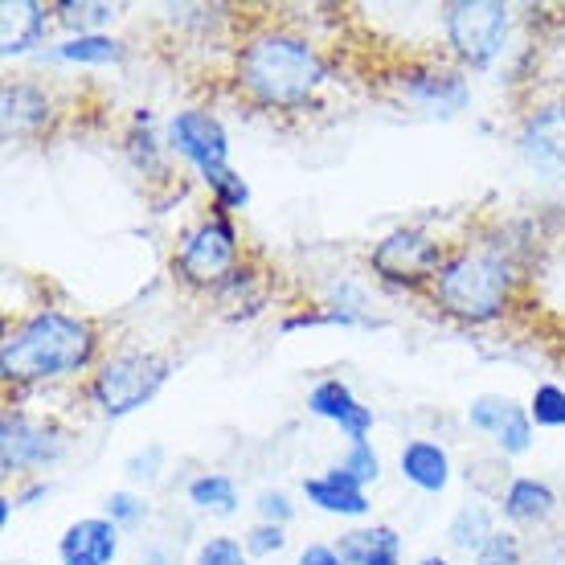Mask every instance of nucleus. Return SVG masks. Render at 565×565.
Here are the masks:
<instances>
[{"label": "nucleus", "instance_id": "18", "mask_svg": "<svg viewBox=\"0 0 565 565\" xmlns=\"http://www.w3.org/2000/svg\"><path fill=\"white\" fill-rule=\"evenodd\" d=\"M397 471H402V480L418 488L426 495H443L451 488V451L435 443V438H411L402 455H397Z\"/></svg>", "mask_w": 565, "mask_h": 565}, {"label": "nucleus", "instance_id": "31", "mask_svg": "<svg viewBox=\"0 0 565 565\" xmlns=\"http://www.w3.org/2000/svg\"><path fill=\"white\" fill-rule=\"evenodd\" d=\"M512 402L509 394H480V397H471V406H467V426L471 430H480V435L495 438V430L504 426V418L512 414Z\"/></svg>", "mask_w": 565, "mask_h": 565}, {"label": "nucleus", "instance_id": "32", "mask_svg": "<svg viewBox=\"0 0 565 565\" xmlns=\"http://www.w3.org/2000/svg\"><path fill=\"white\" fill-rule=\"evenodd\" d=\"M340 471H349L361 488H373V483L382 480V455H377V447L373 443H349L344 447V455H340Z\"/></svg>", "mask_w": 565, "mask_h": 565}, {"label": "nucleus", "instance_id": "28", "mask_svg": "<svg viewBox=\"0 0 565 565\" xmlns=\"http://www.w3.org/2000/svg\"><path fill=\"white\" fill-rule=\"evenodd\" d=\"M533 438H537V426H533V418H529V406H512V414L504 418V426L495 430V451L504 455V459H521V455L533 451Z\"/></svg>", "mask_w": 565, "mask_h": 565}, {"label": "nucleus", "instance_id": "34", "mask_svg": "<svg viewBox=\"0 0 565 565\" xmlns=\"http://www.w3.org/2000/svg\"><path fill=\"white\" fill-rule=\"evenodd\" d=\"M255 557L246 553L238 537H230V533H217V537H205L193 553V565H250Z\"/></svg>", "mask_w": 565, "mask_h": 565}, {"label": "nucleus", "instance_id": "5", "mask_svg": "<svg viewBox=\"0 0 565 565\" xmlns=\"http://www.w3.org/2000/svg\"><path fill=\"white\" fill-rule=\"evenodd\" d=\"M438 21L459 71H492L509 54L512 4L504 0H447L438 9Z\"/></svg>", "mask_w": 565, "mask_h": 565}, {"label": "nucleus", "instance_id": "42", "mask_svg": "<svg viewBox=\"0 0 565 565\" xmlns=\"http://www.w3.org/2000/svg\"><path fill=\"white\" fill-rule=\"evenodd\" d=\"M9 565H29V562H9Z\"/></svg>", "mask_w": 565, "mask_h": 565}, {"label": "nucleus", "instance_id": "1", "mask_svg": "<svg viewBox=\"0 0 565 565\" xmlns=\"http://www.w3.org/2000/svg\"><path fill=\"white\" fill-rule=\"evenodd\" d=\"M234 90L270 115H299L332 83L324 50L308 33L287 25L250 29L234 50Z\"/></svg>", "mask_w": 565, "mask_h": 565}, {"label": "nucleus", "instance_id": "20", "mask_svg": "<svg viewBox=\"0 0 565 565\" xmlns=\"http://www.w3.org/2000/svg\"><path fill=\"white\" fill-rule=\"evenodd\" d=\"M337 550L349 565H402V533L394 524H349Z\"/></svg>", "mask_w": 565, "mask_h": 565}, {"label": "nucleus", "instance_id": "4", "mask_svg": "<svg viewBox=\"0 0 565 565\" xmlns=\"http://www.w3.org/2000/svg\"><path fill=\"white\" fill-rule=\"evenodd\" d=\"M169 377L172 361L164 353H156V349H119V353L103 356L99 369L90 373L86 397L107 423H119V418H131L143 406H152L160 390L169 385Z\"/></svg>", "mask_w": 565, "mask_h": 565}, {"label": "nucleus", "instance_id": "33", "mask_svg": "<svg viewBox=\"0 0 565 565\" xmlns=\"http://www.w3.org/2000/svg\"><path fill=\"white\" fill-rule=\"evenodd\" d=\"M476 565H524V541L516 529H495L492 537L483 541V550L471 557Z\"/></svg>", "mask_w": 565, "mask_h": 565}, {"label": "nucleus", "instance_id": "35", "mask_svg": "<svg viewBox=\"0 0 565 565\" xmlns=\"http://www.w3.org/2000/svg\"><path fill=\"white\" fill-rule=\"evenodd\" d=\"M250 509H255V516L263 524H282V529H287V524L296 521V500L282 492V488H263V492H255V504H250Z\"/></svg>", "mask_w": 565, "mask_h": 565}, {"label": "nucleus", "instance_id": "21", "mask_svg": "<svg viewBox=\"0 0 565 565\" xmlns=\"http://www.w3.org/2000/svg\"><path fill=\"white\" fill-rule=\"evenodd\" d=\"M128 57V45L111 33H86V38H62L42 54L54 66H119Z\"/></svg>", "mask_w": 565, "mask_h": 565}, {"label": "nucleus", "instance_id": "2", "mask_svg": "<svg viewBox=\"0 0 565 565\" xmlns=\"http://www.w3.org/2000/svg\"><path fill=\"white\" fill-rule=\"evenodd\" d=\"M103 361V337L78 311L38 308L17 320L0 344V382L9 390H38L95 373Z\"/></svg>", "mask_w": 565, "mask_h": 565}, {"label": "nucleus", "instance_id": "40", "mask_svg": "<svg viewBox=\"0 0 565 565\" xmlns=\"http://www.w3.org/2000/svg\"><path fill=\"white\" fill-rule=\"evenodd\" d=\"M13 512H17V500H13V495H0V529H9Z\"/></svg>", "mask_w": 565, "mask_h": 565}, {"label": "nucleus", "instance_id": "41", "mask_svg": "<svg viewBox=\"0 0 565 565\" xmlns=\"http://www.w3.org/2000/svg\"><path fill=\"white\" fill-rule=\"evenodd\" d=\"M418 565H451V562H447V553H423Z\"/></svg>", "mask_w": 565, "mask_h": 565}, {"label": "nucleus", "instance_id": "3", "mask_svg": "<svg viewBox=\"0 0 565 565\" xmlns=\"http://www.w3.org/2000/svg\"><path fill=\"white\" fill-rule=\"evenodd\" d=\"M524 267L504 242H467L455 246L430 282V303L455 324L492 328L500 324L521 296Z\"/></svg>", "mask_w": 565, "mask_h": 565}, {"label": "nucleus", "instance_id": "8", "mask_svg": "<svg viewBox=\"0 0 565 565\" xmlns=\"http://www.w3.org/2000/svg\"><path fill=\"white\" fill-rule=\"evenodd\" d=\"M451 258V246L423 226H394L390 234L369 246V270L373 279L394 291H430L443 263Z\"/></svg>", "mask_w": 565, "mask_h": 565}, {"label": "nucleus", "instance_id": "13", "mask_svg": "<svg viewBox=\"0 0 565 565\" xmlns=\"http://www.w3.org/2000/svg\"><path fill=\"white\" fill-rule=\"evenodd\" d=\"M54 33V4L42 0H4L0 4V57L13 62V57H42V45Z\"/></svg>", "mask_w": 565, "mask_h": 565}, {"label": "nucleus", "instance_id": "15", "mask_svg": "<svg viewBox=\"0 0 565 565\" xmlns=\"http://www.w3.org/2000/svg\"><path fill=\"white\" fill-rule=\"evenodd\" d=\"M119 529L103 512L78 516L57 537V565H115L119 557Z\"/></svg>", "mask_w": 565, "mask_h": 565}, {"label": "nucleus", "instance_id": "14", "mask_svg": "<svg viewBox=\"0 0 565 565\" xmlns=\"http://www.w3.org/2000/svg\"><path fill=\"white\" fill-rule=\"evenodd\" d=\"M308 414L332 423L340 435L349 438V443H365V438L373 435V426H377L373 406H365V402L353 394V385L340 382V377H324V382L311 385L308 390Z\"/></svg>", "mask_w": 565, "mask_h": 565}, {"label": "nucleus", "instance_id": "10", "mask_svg": "<svg viewBox=\"0 0 565 565\" xmlns=\"http://www.w3.org/2000/svg\"><path fill=\"white\" fill-rule=\"evenodd\" d=\"M390 83H394L402 107H411L414 115H426V119H455L471 107V78L459 66L406 62Z\"/></svg>", "mask_w": 565, "mask_h": 565}, {"label": "nucleus", "instance_id": "37", "mask_svg": "<svg viewBox=\"0 0 565 565\" xmlns=\"http://www.w3.org/2000/svg\"><path fill=\"white\" fill-rule=\"evenodd\" d=\"M50 495H54V483L45 480V476H38V480H21V483H17L13 500H17V509H38V504H45Z\"/></svg>", "mask_w": 565, "mask_h": 565}, {"label": "nucleus", "instance_id": "30", "mask_svg": "<svg viewBox=\"0 0 565 565\" xmlns=\"http://www.w3.org/2000/svg\"><path fill=\"white\" fill-rule=\"evenodd\" d=\"M169 467V451L160 443H143L124 459V476H128V488H152Z\"/></svg>", "mask_w": 565, "mask_h": 565}, {"label": "nucleus", "instance_id": "23", "mask_svg": "<svg viewBox=\"0 0 565 565\" xmlns=\"http://www.w3.org/2000/svg\"><path fill=\"white\" fill-rule=\"evenodd\" d=\"M495 529V512L492 504H483V500H471V504H459L451 512V521H447V541H451V550L467 553V557H476L483 550V541L492 537Z\"/></svg>", "mask_w": 565, "mask_h": 565}, {"label": "nucleus", "instance_id": "11", "mask_svg": "<svg viewBox=\"0 0 565 565\" xmlns=\"http://www.w3.org/2000/svg\"><path fill=\"white\" fill-rule=\"evenodd\" d=\"M516 152L541 181L565 189V99L533 107L516 128Z\"/></svg>", "mask_w": 565, "mask_h": 565}, {"label": "nucleus", "instance_id": "27", "mask_svg": "<svg viewBox=\"0 0 565 565\" xmlns=\"http://www.w3.org/2000/svg\"><path fill=\"white\" fill-rule=\"evenodd\" d=\"M103 516L119 529V533H136L143 524L152 521V504H148V495L136 492V488H115L107 500H103Z\"/></svg>", "mask_w": 565, "mask_h": 565}, {"label": "nucleus", "instance_id": "17", "mask_svg": "<svg viewBox=\"0 0 565 565\" xmlns=\"http://www.w3.org/2000/svg\"><path fill=\"white\" fill-rule=\"evenodd\" d=\"M557 488L541 476H512L500 492V516L509 521V529H537L550 524L557 512Z\"/></svg>", "mask_w": 565, "mask_h": 565}, {"label": "nucleus", "instance_id": "16", "mask_svg": "<svg viewBox=\"0 0 565 565\" xmlns=\"http://www.w3.org/2000/svg\"><path fill=\"white\" fill-rule=\"evenodd\" d=\"M303 500H308L316 512L324 516H340V521H365L369 516V488L340 471V467H328V471H316L303 480Z\"/></svg>", "mask_w": 565, "mask_h": 565}, {"label": "nucleus", "instance_id": "6", "mask_svg": "<svg viewBox=\"0 0 565 565\" xmlns=\"http://www.w3.org/2000/svg\"><path fill=\"white\" fill-rule=\"evenodd\" d=\"M242 263L246 258H242L238 222L213 210L184 230L181 246L172 250V275L193 291H217Z\"/></svg>", "mask_w": 565, "mask_h": 565}, {"label": "nucleus", "instance_id": "25", "mask_svg": "<svg viewBox=\"0 0 565 565\" xmlns=\"http://www.w3.org/2000/svg\"><path fill=\"white\" fill-rule=\"evenodd\" d=\"M119 21V4H103V0H54V25L66 29L71 38L86 33H107V25Z\"/></svg>", "mask_w": 565, "mask_h": 565}, {"label": "nucleus", "instance_id": "36", "mask_svg": "<svg viewBox=\"0 0 565 565\" xmlns=\"http://www.w3.org/2000/svg\"><path fill=\"white\" fill-rule=\"evenodd\" d=\"M242 545H246V553H250V557H275V553L287 550V529H282V524L255 521L250 529H246Z\"/></svg>", "mask_w": 565, "mask_h": 565}, {"label": "nucleus", "instance_id": "22", "mask_svg": "<svg viewBox=\"0 0 565 565\" xmlns=\"http://www.w3.org/2000/svg\"><path fill=\"white\" fill-rule=\"evenodd\" d=\"M184 500L198 512H205V516H234L242 509L238 483L226 471H201V476H193L189 488H184Z\"/></svg>", "mask_w": 565, "mask_h": 565}, {"label": "nucleus", "instance_id": "12", "mask_svg": "<svg viewBox=\"0 0 565 565\" xmlns=\"http://www.w3.org/2000/svg\"><path fill=\"white\" fill-rule=\"evenodd\" d=\"M0 119H4V140H42L54 128L57 103L42 83L33 78H13L0 90Z\"/></svg>", "mask_w": 565, "mask_h": 565}, {"label": "nucleus", "instance_id": "38", "mask_svg": "<svg viewBox=\"0 0 565 565\" xmlns=\"http://www.w3.org/2000/svg\"><path fill=\"white\" fill-rule=\"evenodd\" d=\"M296 565H349V562L340 557L337 545H324V541H311V545H303V550H299Z\"/></svg>", "mask_w": 565, "mask_h": 565}, {"label": "nucleus", "instance_id": "39", "mask_svg": "<svg viewBox=\"0 0 565 565\" xmlns=\"http://www.w3.org/2000/svg\"><path fill=\"white\" fill-rule=\"evenodd\" d=\"M140 565H181V553L164 541H148V545H140Z\"/></svg>", "mask_w": 565, "mask_h": 565}, {"label": "nucleus", "instance_id": "9", "mask_svg": "<svg viewBox=\"0 0 565 565\" xmlns=\"http://www.w3.org/2000/svg\"><path fill=\"white\" fill-rule=\"evenodd\" d=\"M164 143H169V156L184 160L205 189L234 169L230 164V131L210 107H181L177 115H169Z\"/></svg>", "mask_w": 565, "mask_h": 565}, {"label": "nucleus", "instance_id": "24", "mask_svg": "<svg viewBox=\"0 0 565 565\" xmlns=\"http://www.w3.org/2000/svg\"><path fill=\"white\" fill-rule=\"evenodd\" d=\"M213 296H217L222 308H234V320H242V316H258V311L267 308V279H263V270L258 267L242 263Z\"/></svg>", "mask_w": 565, "mask_h": 565}, {"label": "nucleus", "instance_id": "19", "mask_svg": "<svg viewBox=\"0 0 565 565\" xmlns=\"http://www.w3.org/2000/svg\"><path fill=\"white\" fill-rule=\"evenodd\" d=\"M124 156L148 181H169V143H164V128H156L148 107L131 115L128 131H124Z\"/></svg>", "mask_w": 565, "mask_h": 565}, {"label": "nucleus", "instance_id": "7", "mask_svg": "<svg viewBox=\"0 0 565 565\" xmlns=\"http://www.w3.org/2000/svg\"><path fill=\"white\" fill-rule=\"evenodd\" d=\"M71 455V430L54 418L25 411V406H4L0 414V476L4 480H38V471H50Z\"/></svg>", "mask_w": 565, "mask_h": 565}, {"label": "nucleus", "instance_id": "26", "mask_svg": "<svg viewBox=\"0 0 565 565\" xmlns=\"http://www.w3.org/2000/svg\"><path fill=\"white\" fill-rule=\"evenodd\" d=\"M303 328H382V320H369V316H356V311H344L337 303H316V308H299L291 316L279 320V332L291 337V332H303Z\"/></svg>", "mask_w": 565, "mask_h": 565}, {"label": "nucleus", "instance_id": "29", "mask_svg": "<svg viewBox=\"0 0 565 565\" xmlns=\"http://www.w3.org/2000/svg\"><path fill=\"white\" fill-rule=\"evenodd\" d=\"M529 418L537 430H565V385L541 382L529 394Z\"/></svg>", "mask_w": 565, "mask_h": 565}]
</instances>
